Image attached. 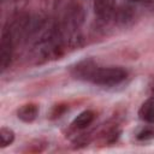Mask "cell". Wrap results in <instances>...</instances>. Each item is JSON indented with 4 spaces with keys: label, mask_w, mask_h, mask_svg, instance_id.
I'll return each mask as SVG.
<instances>
[{
    "label": "cell",
    "mask_w": 154,
    "mask_h": 154,
    "mask_svg": "<svg viewBox=\"0 0 154 154\" xmlns=\"http://www.w3.org/2000/svg\"><path fill=\"white\" fill-rule=\"evenodd\" d=\"M126 76V71L122 67H96L89 82L97 85L112 87L122 83Z\"/></svg>",
    "instance_id": "6da1fadb"
},
{
    "label": "cell",
    "mask_w": 154,
    "mask_h": 154,
    "mask_svg": "<svg viewBox=\"0 0 154 154\" xmlns=\"http://www.w3.org/2000/svg\"><path fill=\"white\" fill-rule=\"evenodd\" d=\"M13 43H14V37H13L12 32L10 31L8 26H6L2 30L1 43H0V67H1V71H5L11 63Z\"/></svg>",
    "instance_id": "7a4b0ae2"
},
{
    "label": "cell",
    "mask_w": 154,
    "mask_h": 154,
    "mask_svg": "<svg viewBox=\"0 0 154 154\" xmlns=\"http://www.w3.org/2000/svg\"><path fill=\"white\" fill-rule=\"evenodd\" d=\"M96 67L97 66H96V64L94 63L93 59H84L82 61H78L73 66H71L70 72L77 79L89 81Z\"/></svg>",
    "instance_id": "3957f363"
},
{
    "label": "cell",
    "mask_w": 154,
    "mask_h": 154,
    "mask_svg": "<svg viewBox=\"0 0 154 154\" xmlns=\"http://www.w3.org/2000/svg\"><path fill=\"white\" fill-rule=\"evenodd\" d=\"M116 0H94L93 8L100 20H108L114 13Z\"/></svg>",
    "instance_id": "277c9868"
},
{
    "label": "cell",
    "mask_w": 154,
    "mask_h": 154,
    "mask_svg": "<svg viewBox=\"0 0 154 154\" xmlns=\"http://www.w3.org/2000/svg\"><path fill=\"white\" fill-rule=\"evenodd\" d=\"M38 114V106L36 103H25L17 111V117L24 123H32Z\"/></svg>",
    "instance_id": "5b68a950"
},
{
    "label": "cell",
    "mask_w": 154,
    "mask_h": 154,
    "mask_svg": "<svg viewBox=\"0 0 154 154\" xmlns=\"http://www.w3.org/2000/svg\"><path fill=\"white\" fill-rule=\"evenodd\" d=\"M113 17L119 25H128L134 20L135 12L130 6H120L119 8L114 10Z\"/></svg>",
    "instance_id": "8992f818"
},
{
    "label": "cell",
    "mask_w": 154,
    "mask_h": 154,
    "mask_svg": "<svg viewBox=\"0 0 154 154\" xmlns=\"http://www.w3.org/2000/svg\"><path fill=\"white\" fill-rule=\"evenodd\" d=\"M138 117L141 120L154 124V96L147 99L138 109Z\"/></svg>",
    "instance_id": "52a82bcc"
},
{
    "label": "cell",
    "mask_w": 154,
    "mask_h": 154,
    "mask_svg": "<svg viewBox=\"0 0 154 154\" xmlns=\"http://www.w3.org/2000/svg\"><path fill=\"white\" fill-rule=\"evenodd\" d=\"M95 118V113L90 109H87V111H83L82 113H79L72 122V126L75 129H84L87 126H89L93 120Z\"/></svg>",
    "instance_id": "ba28073f"
},
{
    "label": "cell",
    "mask_w": 154,
    "mask_h": 154,
    "mask_svg": "<svg viewBox=\"0 0 154 154\" xmlns=\"http://www.w3.org/2000/svg\"><path fill=\"white\" fill-rule=\"evenodd\" d=\"M136 138L140 140V141H149V140H153L154 138V124L142 126L137 131Z\"/></svg>",
    "instance_id": "9c48e42d"
},
{
    "label": "cell",
    "mask_w": 154,
    "mask_h": 154,
    "mask_svg": "<svg viewBox=\"0 0 154 154\" xmlns=\"http://www.w3.org/2000/svg\"><path fill=\"white\" fill-rule=\"evenodd\" d=\"M14 140V132L8 128H1L0 129V146L4 148L8 144H11Z\"/></svg>",
    "instance_id": "30bf717a"
},
{
    "label": "cell",
    "mask_w": 154,
    "mask_h": 154,
    "mask_svg": "<svg viewBox=\"0 0 154 154\" xmlns=\"http://www.w3.org/2000/svg\"><path fill=\"white\" fill-rule=\"evenodd\" d=\"M129 1H131V2H138V1H143V0H129Z\"/></svg>",
    "instance_id": "8fae6325"
}]
</instances>
